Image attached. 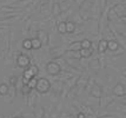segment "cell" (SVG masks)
Here are the masks:
<instances>
[{"mask_svg": "<svg viewBox=\"0 0 126 118\" xmlns=\"http://www.w3.org/2000/svg\"><path fill=\"white\" fill-rule=\"evenodd\" d=\"M51 87V83L46 78H39L37 86H35V90L38 91L39 93H46Z\"/></svg>", "mask_w": 126, "mask_h": 118, "instance_id": "1", "label": "cell"}, {"mask_svg": "<svg viewBox=\"0 0 126 118\" xmlns=\"http://www.w3.org/2000/svg\"><path fill=\"white\" fill-rule=\"evenodd\" d=\"M16 65H18L19 67L24 68V70L28 68L30 65H31V59H30V57L26 56V54H19L18 58H16Z\"/></svg>", "mask_w": 126, "mask_h": 118, "instance_id": "2", "label": "cell"}, {"mask_svg": "<svg viewBox=\"0 0 126 118\" xmlns=\"http://www.w3.org/2000/svg\"><path fill=\"white\" fill-rule=\"evenodd\" d=\"M46 71L51 76H58L61 71V67L59 64H57L54 62H49L46 64Z\"/></svg>", "mask_w": 126, "mask_h": 118, "instance_id": "3", "label": "cell"}, {"mask_svg": "<svg viewBox=\"0 0 126 118\" xmlns=\"http://www.w3.org/2000/svg\"><path fill=\"white\" fill-rule=\"evenodd\" d=\"M114 13L118 16V17L120 18H125L126 17V5L123 2V4H118V5H115L113 8H112Z\"/></svg>", "mask_w": 126, "mask_h": 118, "instance_id": "4", "label": "cell"}, {"mask_svg": "<svg viewBox=\"0 0 126 118\" xmlns=\"http://www.w3.org/2000/svg\"><path fill=\"white\" fill-rule=\"evenodd\" d=\"M125 92H126L125 86H124L123 84H120V83H119V84H117L112 89V93H113L114 96H117V97H121V96H124L125 95Z\"/></svg>", "mask_w": 126, "mask_h": 118, "instance_id": "5", "label": "cell"}, {"mask_svg": "<svg viewBox=\"0 0 126 118\" xmlns=\"http://www.w3.org/2000/svg\"><path fill=\"white\" fill-rule=\"evenodd\" d=\"M41 43H43V45H46L47 43H48V34H47V32H45L44 30H40V31H38V37H37Z\"/></svg>", "mask_w": 126, "mask_h": 118, "instance_id": "6", "label": "cell"}, {"mask_svg": "<svg viewBox=\"0 0 126 118\" xmlns=\"http://www.w3.org/2000/svg\"><path fill=\"white\" fill-rule=\"evenodd\" d=\"M119 49V43L114 39L107 40V50L110 51H117Z\"/></svg>", "mask_w": 126, "mask_h": 118, "instance_id": "7", "label": "cell"}, {"mask_svg": "<svg viewBox=\"0 0 126 118\" xmlns=\"http://www.w3.org/2000/svg\"><path fill=\"white\" fill-rule=\"evenodd\" d=\"M79 53H80L81 58H90V57L93 54V50H92V47L91 49H80Z\"/></svg>", "mask_w": 126, "mask_h": 118, "instance_id": "8", "label": "cell"}, {"mask_svg": "<svg viewBox=\"0 0 126 118\" xmlns=\"http://www.w3.org/2000/svg\"><path fill=\"white\" fill-rule=\"evenodd\" d=\"M98 51L100 53H104L107 51V40L106 39H101L99 40L98 43Z\"/></svg>", "mask_w": 126, "mask_h": 118, "instance_id": "9", "label": "cell"}, {"mask_svg": "<svg viewBox=\"0 0 126 118\" xmlns=\"http://www.w3.org/2000/svg\"><path fill=\"white\" fill-rule=\"evenodd\" d=\"M91 95L94 96V97H97V98L101 97V95H103V90H101V87H100L99 85H94L93 87H92V90H91Z\"/></svg>", "mask_w": 126, "mask_h": 118, "instance_id": "10", "label": "cell"}, {"mask_svg": "<svg viewBox=\"0 0 126 118\" xmlns=\"http://www.w3.org/2000/svg\"><path fill=\"white\" fill-rule=\"evenodd\" d=\"M76 31V24L73 21H66V33H74Z\"/></svg>", "mask_w": 126, "mask_h": 118, "instance_id": "11", "label": "cell"}, {"mask_svg": "<svg viewBox=\"0 0 126 118\" xmlns=\"http://www.w3.org/2000/svg\"><path fill=\"white\" fill-rule=\"evenodd\" d=\"M80 49H81V41H74V43L70 44L67 47L68 51H79Z\"/></svg>", "mask_w": 126, "mask_h": 118, "instance_id": "12", "label": "cell"}, {"mask_svg": "<svg viewBox=\"0 0 126 118\" xmlns=\"http://www.w3.org/2000/svg\"><path fill=\"white\" fill-rule=\"evenodd\" d=\"M32 40V50H39V49H41V46H43V43L38 39V38H33Z\"/></svg>", "mask_w": 126, "mask_h": 118, "instance_id": "13", "label": "cell"}, {"mask_svg": "<svg viewBox=\"0 0 126 118\" xmlns=\"http://www.w3.org/2000/svg\"><path fill=\"white\" fill-rule=\"evenodd\" d=\"M8 92H10V86L5 83H2V84H0V95L1 96H5V95H8Z\"/></svg>", "mask_w": 126, "mask_h": 118, "instance_id": "14", "label": "cell"}, {"mask_svg": "<svg viewBox=\"0 0 126 118\" xmlns=\"http://www.w3.org/2000/svg\"><path fill=\"white\" fill-rule=\"evenodd\" d=\"M22 49H25V50H32V40L31 39L22 40Z\"/></svg>", "mask_w": 126, "mask_h": 118, "instance_id": "15", "label": "cell"}, {"mask_svg": "<svg viewBox=\"0 0 126 118\" xmlns=\"http://www.w3.org/2000/svg\"><path fill=\"white\" fill-rule=\"evenodd\" d=\"M91 47H92V41L90 39L81 40V49H91Z\"/></svg>", "mask_w": 126, "mask_h": 118, "instance_id": "16", "label": "cell"}, {"mask_svg": "<svg viewBox=\"0 0 126 118\" xmlns=\"http://www.w3.org/2000/svg\"><path fill=\"white\" fill-rule=\"evenodd\" d=\"M58 31H59V33L64 34L66 33V21H60V23L58 24Z\"/></svg>", "mask_w": 126, "mask_h": 118, "instance_id": "17", "label": "cell"}, {"mask_svg": "<svg viewBox=\"0 0 126 118\" xmlns=\"http://www.w3.org/2000/svg\"><path fill=\"white\" fill-rule=\"evenodd\" d=\"M37 83H38V78L37 77H32V78L30 79V82H28V86L31 87V89H35V86H37Z\"/></svg>", "mask_w": 126, "mask_h": 118, "instance_id": "18", "label": "cell"}, {"mask_svg": "<svg viewBox=\"0 0 126 118\" xmlns=\"http://www.w3.org/2000/svg\"><path fill=\"white\" fill-rule=\"evenodd\" d=\"M31 91H32V89L28 86L27 84H24L21 87V92L24 93V95H28V93H31Z\"/></svg>", "mask_w": 126, "mask_h": 118, "instance_id": "19", "label": "cell"}, {"mask_svg": "<svg viewBox=\"0 0 126 118\" xmlns=\"http://www.w3.org/2000/svg\"><path fill=\"white\" fill-rule=\"evenodd\" d=\"M28 68L31 70V72L33 73V76H34V77H35V76L39 73V68H38V66H35V65H32V66L30 65V67H28Z\"/></svg>", "mask_w": 126, "mask_h": 118, "instance_id": "20", "label": "cell"}, {"mask_svg": "<svg viewBox=\"0 0 126 118\" xmlns=\"http://www.w3.org/2000/svg\"><path fill=\"white\" fill-rule=\"evenodd\" d=\"M87 80H88L87 77H86V78L84 79V82H82V79L80 78L79 80H78V86H80V87H82V89H84V87L86 86V84H87Z\"/></svg>", "mask_w": 126, "mask_h": 118, "instance_id": "21", "label": "cell"}, {"mask_svg": "<svg viewBox=\"0 0 126 118\" xmlns=\"http://www.w3.org/2000/svg\"><path fill=\"white\" fill-rule=\"evenodd\" d=\"M110 19H111V20H113V21H115V20H118V19H120V18L115 14L113 10H111V12H110Z\"/></svg>", "mask_w": 126, "mask_h": 118, "instance_id": "22", "label": "cell"}, {"mask_svg": "<svg viewBox=\"0 0 126 118\" xmlns=\"http://www.w3.org/2000/svg\"><path fill=\"white\" fill-rule=\"evenodd\" d=\"M16 77H12L10 79V83H11V86H16Z\"/></svg>", "mask_w": 126, "mask_h": 118, "instance_id": "23", "label": "cell"}, {"mask_svg": "<svg viewBox=\"0 0 126 118\" xmlns=\"http://www.w3.org/2000/svg\"><path fill=\"white\" fill-rule=\"evenodd\" d=\"M54 11H55V14H59V13H60V8H59V5H58V4L54 5Z\"/></svg>", "mask_w": 126, "mask_h": 118, "instance_id": "24", "label": "cell"}, {"mask_svg": "<svg viewBox=\"0 0 126 118\" xmlns=\"http://www.w3.org/2000/svg\"><path fill=\"white\" fill-rule=\"evenodd\" d=\"M77 118H86V115H85L84 112H79L77 115Z\"/></svg>", "mask_w": 126, "mask_h": 118, "instance_id": "25", "label": "cell"}, {"mask_svg": "<svg viewBox=\"0 0 126 118\" xmlns=\"http://www.w3.org/2000/svg\"><path fill=\"white\" fill-rule=\"evenodd\" d=\"M121 97H123V99H121V101H123V103H124V104L126 105V96L124 95V96H121Z\"/></svg>", "mask_w": 126, "mask_h": 118, "instance_id": "26", "label": "cell"}, {"mask_svg": "<svg viewBox=\"0 0 126 118\" xmlns=\"http://www.w3.org/2000/svg\"><path fill=\"white\" fill-rule=\"evenodd\" d=\"M100 118H114V117H112V116H103V117H100Z\"/></svg>", "mask_w": 126, "mask_h": 118, "instance_id": "27", "label": "cell"}, {"mask_svg": "<svg viewBox=\"0 0 126 118\" xmlns=\"http://www.w3.org/2000/svg\"><path fill=\"white\" fill-rule=\"evenodd\" d=\"M101 1H103V7H104L105 4H106V0H101Z\"/></svg>", "mask_w": 126, "mask_h": 118, "instance_id": "28", "label": "cell"}, {"mask_svg": "<svg viewBox=\"0 0 126 118\" xmlns=\"http://www.w3.org/2000/svg\"><path fill=\"white\" fill-rule=\"evenodd\" d=\"M121 20H123V21H125V24H126V17L125 18H121Z\"/></svg>", "mask_w": 126, "mask_h": 118, "instance_id": "29", "label": "cell"}, {"mask_svg": "<svg viewBox=\"0 0 126 118\" xmlns=\"http://www.w3.org/2000/svg\"><path fill=\"white\" fill-rule=\"evenodd\" d=\"M123 74H124V77H126V70L124 71V72H123Z\"/></svg>", "mask_w": 126, "mask_h": 118, "instance_id": "30", "label": "cell"}, {"mask_svg": "<svg viewBox=\"0 0 126 118\" xmlns=\"http://www.w3.org/2000/svg\"><path fill=\"white\" fill-rule=\"evenodd\" d=\"M13 118H20V117H13Z\"/></svg>", "mask_w": 126, "mask_h": 118, "instance_id": "31", "label": "cell"}]
</instances>
